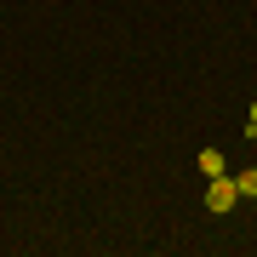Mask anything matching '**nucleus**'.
I'll use <instances>...</instances> for the list:
<instances>
[{"label":"nucleus","instance_id":"20e7f679","mask_svg":"<svg viewBox=\"0 0 257 257\" xmlns=\"http://www.w3.org/2000/svg\"><path fill=\"white\" fill-rule=\"evenodd\" d=\"M246 132H257V103H251V120H246Z\"/></svg>","mask_w":257,"mask_h":257},{"label":"nucleus","instance_id":"f03ea898","mask_svg":"<svg viewBox=\"0 0 257 257\" xmlns=\"http://www.w3.org/2000/svg\"><path fill=\"white\" fill-rule=\"evenodd\" d=\"M234 189H240V200H257V166H246V172L234 177Z\"/></svg>","mask_w":257,"mask_h":257},{"label":"nucleus","instance_id":"7ed1b4c3","mask_svg":"<svg viewBox=\"0 0 257 257\" xmlns=\"http://www.w3.org/2000/svg\"><path fill=\"white\" fill-rule=\"evenodd\" d=\"M200 172L206 177H223V155H217V149H200Z\"/></svg>","mask_w":257,"mask_h":257},{"label":"nucleus","instance_id":"f257e3e1","mask_svg":"<svg viewBox=\"0 0 257 257\" xmlns=\"http://www.w3.org/2000/svg\"><path fill=\"white\" fill-rule=\"evenodd\" d=\"M234 200H240L234 177H229V172H223V177H211V189H206V206H211V211H229Z\"/></svg>","mask_w":257,"mask_h":257}]
</instances>
